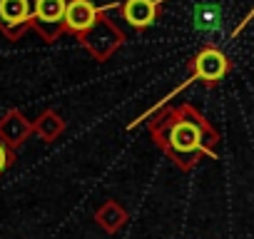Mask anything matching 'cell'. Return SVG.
Here are the masks:
<instances>
[{"label":"cell","instance_id":"cell-1","mask_svg":"<svg viewBox=\"0 0 254 239\" xmlns=\"http://www.w3.org/2000/svg\"><path fill=\"white\" fill-rule=\"evenodd\" d=\"M150 135L182 172L194 170L204 157H214L219 147V132L190 102L157 112L150 120Z\"/></svg>","mask_w":254,"mask_h":239},{"label":"cell","instance_id":"cell-2","mask_svg":"<svg viewBox=\"0 0 254 239\" xmlns=\"http://www.w3.org/2000/svg\"><path fill=\"white\" fill-rule=\"evenodd\" d=\"M125 40H127V38H125L122 28L107 15V8L100 10L95 25L80 38L82 48H85L97 62H107V60L125 45Z\"/></svg>","mask_w":254,"mask_h":239},{"label":"cell","instance_id":"cell-3","mask_svg":"<svg viewBox=\"0 0 254 239\" xmlns=\"http://www.w3.org/2000/svg\"><path fill=\"white\" fill-rule=\"evenodd\" d=\"M187 70H190V80L192 82H199L204 87H217L232 72V60H229V55L222 48L207 43L190 58Z\"/></svg>","mask_w":254,"mask_h":239},{"label":"cell","instance_id":"cell-4","mask_svg":"<svg viewBox=\"0 0 254 239\" xmlns=\"http://www.w3.org/2000/svg\"><path fill=\"white\" fill-rule=\"evenodd\" d=\"M65 10L67 0H33L30 30H35L43 43H55L65 35Z\"/></svg>","mask_w":254,"mask_h":239},{"label":"cell","instance_id":"cell-5","mask_svg":"<svg viewBox=\"0 0 254 239\" xmlns=\"http://www.w3.org/2000/svg\"><path fill=\"white\" fill-rule=\"evenodd\" d=\"M33 20V0H0V33L10 43H18Z\"/></svg>","mask_w":254,"mask_h":239},{"label":"cell","instance_id":"cell-6","mask_svg":"<svg viewBox=\"0 0 254 239\" xmlns=\"http://www.w3.org/2000/svg\"><path fill=\"white\" fill-rule=\"evenodd\" d=\"M162 3L165 0H125V3H112L110 5V10H117L120 13V18L130 25V28H135L137 33H142V30H147V28H152L157 20H160V15H162Z\"/></svg>","mask_w":254,"mask_h":239},{"label":"cell","instance_id":"cell-7","mask_svg":"<svg viewBox=\"0 0 254 239\" xmlns=\"http://www.w3.org/2000/svg\"><path fill=\"white\" fill-rule=\"evenodd\" d=\"M100 5H95L92 0H67V10H65V33L72 38H82L97 20Z\"/></svg>","mask_w":254,"mask_h":239},{"label":"cell","instance_id":"cell-8","mask_svg":"<svg viewBox=\"0 0 254 239\" xmlns=\"http://www.w3.org/2000/svg\"><path fill=\"white\" fill-rule=\"evenodd\" d=\"M30 135H33V122L20 110H8L3 117H0V140H3L8 147L18 150Z\"/></svg>","mask_w":254,"mask_h":239},{"label":"cell","instance_id":"cell-9","mask_svg":"<svg viewBox=\"0 0 254 239\" xmlns=\"http://www.w3.org/2000/svg\"><path fill=\"white\" fill-rule=\"evenodd\" d=\"M33 132L43 140V142H53L65 132V120L55 112V110H45L35 122H33Z\"/></svg>","mask_w":254,"mask_h":239},{"label":"cell","instance_id":"cell-10","mask_svg":"<svg viewBox=\"0 0 254 239\" xmlns=\"http://www.w3.org/2000/svg\"><path fill=\"white\" fill-rule=\"evenodd\" d=\"M95 222H97L105 232H115V229H120V227L127 222V212H125L122 204H117V202L110 199V202H105L102 207H97Z\"/></svg>","mask_w":254,"mask_h":239},{"label":"cell","instance_id":"cell-11","mask_svg":"<svg viewBox=\"0 0 254 239\" xmlns=\"http://www.w3.org/2000/svg\"><path fill=\"white\" fill-rule=\"evenodd\" d=\"M13 162H15V150L8 147L3 140H0V177L13 167Z\"/></svg>","mask_w":254,"mask_h":239}]
</instances>
